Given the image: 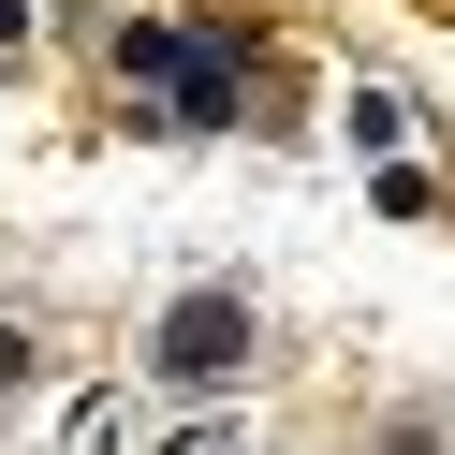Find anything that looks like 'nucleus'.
I'll use <instances>...</instances> for the list:
<instances>
[{
    "instance_id": "1",
    "label": "nucleus",
    "mask_w": 455,
    "mask_h": 455,
    "mask_svg": "<svg viewBox=\"0 0 455 455\" xmlns=\"http://www.w3.org/2000/svg\"><path fill=\"white\" fill-rule=\"evenodd\" d=\"M235 353H250V323H235V308H191V323L162 338V367H235Z\"/></svg>"
}]
</instances>
